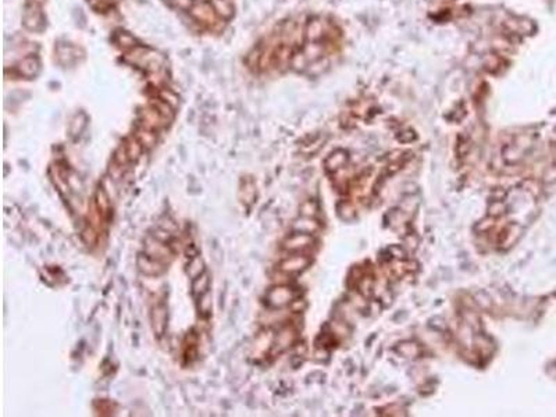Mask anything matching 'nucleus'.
I'll return each instance as SVG.
<instances>
[{
    "label": "nucleus",
    "instance_id": "obj_1",
    "mask_svg": "<svg viewBox=\"0 0 556 417\" xmlns=\"http://www.w3.org/2000/svg\"><path fill=\"white\" fill-rule=\"evenodd\" d=\"M294 302V291L290 286H274L267 293V305L271 309H281Z\"/></svg>",
    "mask_w": 556,
    "mask_h": 417
},
{
    "label": "nucleus",
    "instance_id": "obj_2",
    "mask_svg": "<svg viewBox=\"0 0 556 417\" xmlns=\"http://www.w3.org/2000/svg\"><path fill=\"white\" fill-rule=\"evenodd\" d=\"M145 253L148 256L159 260V262H163L167 257L173 256V252L170 251L169 245L164 244V242H161V241L156 240L153 235L148 236L146 241H145Z\"/></svg>",
    "mask_w": 556,
    "mask_h": 417
},
{
    "label": "nucleus",
    "instance_id": "obj_3",
    "mask_svg": "<svg viewBox=\"0 0 556 417\" xmlns=\"http://www.w3.org/2000/svg\"><path fill=\"white\" fill-rule=\"evenodd\" d=\"M136 266H138V269L141 270L143 274L146 275H160L163 274L165 270V267L163 266L161 262L156 260L153 257L148 256L146 253L138 256V259H136Z\"/></svg>",
    "mask_w": 556,
    "mask_h": 417
},
{
    "label": "nucleus",
    "instance_id": "obj_4",
    "mask_svg": "<svg viewBox=\"0 0 556 417\" xmlns=\"http://www.w3.org/2000/svg\"><path fill=\"white\" fill-rule=\"evenodd\" d=\"M167 308H165L163 303H160L157 306H154L153 310H152V315H150V320H152V327H153L154 334L157 337H161L165 332V327H167Z\"/></svg>",
    "mask_w": 556,
    "mask_h": 417
},
{
    "label": "nucleus",
    "instance_id": "obj_5",
    "mask_svg": "<svg viewBox=\"0 0 556 417\" xmlns=\"http://www.w3.org/2000/svg\"><path fill=\"white\" fill-rule=\"evenodd\" d=\"M307 266H309V259L306 256L295 255V256H291L283 260L280 264V269L287 274H296V273L303 271Z\"/></svg>",
    "mask_w": 556,
    "mask_h": 417
},
{
    "label": "nucleus",
    "instance_id": "obj_6",
    "mask_svg": "<svg viewBox=\"0 0 556 417\" xmlns=\"http://www.w3.org/2000/svg\"><path fill=\"white\" fill-rule=\"evenodd\" d=\"M313 244L312 235L303 234V232H295L285 241L284 248L290 252H302Z\"/></svg>",
    "mask_w": 556,
    "mask_h": 417
},
{
    "label": "nucleus",
    "instance_id": "obj_7",
    "mask_svg": "<svg viewBox=\"0 0 556 417\" xmlns=\"http://www.w3.org/2000/svg\"><path fill=\"white\" fill-rule=\"evenodd\" d=\"M209 284H210V278H209V274H206V273L193 278L192 293L198 297L202 296L206 292H209Z\"/></svg>",
    "mask_w": 556,
    "mask_h": 417
},
{
    "label": "nucleus",
    "instance_id": "obj_8",
    "mask_svg": "<svg viewBox=\"0 0 556 417\" xmlns=\"http://www.w3.org/2000/svg\"><path fill=\"white\" fill-rule=\"evenodd\" d=\"M294 229H295V232H303V234H310L312 235L316 229H317V223L314 221V220H312L310 217H305L301 218V220H298V221H295V224H294Z\"/></svg>",
    "mask_w": 556,
    "mask_h": 417
},
{
    "label": "nucleus",
    "instance_id": "obj_9",
    "mask_svg": "<svg viewBox=\"0 0 556 417\" xmlns=\"http://www.w3.org/2000/svg\"><path fill=\"white\" fill-rule=\"evenodd\" d=\"M187 273H188V275L191 277V278H196V277H199L200 274H203V273H204V263H203V260H202V257H200V256H193L192 257V260H191V262L188 263Z\"/></svg>",
    "mask_w": 556,
    "mask_h": 417
},
{
    "label": "nucleus",
    "instance_id": "obj_10",
    "mask_svg": "<svg viewBox=\"0 0 556 417\" xmlns=\"http://www.w3.org/2000/svg\"><path fill=\"white\" fill-rule=\"evenodd\" d=\"M199 310H200V313L204 316H207V315H210V312H211V295H210V292H206L204 295H202V296H199Z\"/></svg>",
    "mask_w": 556,
    "mask_h": 417
},
{
    "label": "nucleus",
    "instance_id": "obj_11",
    "mask_svg": "<svg viewBox=\"0 0 556 417\" xmlns=\"http://www.w3.org/2000/svg\"><path fill=\"white\" fill-rule=\"evenodd\" d=\"M96 198H97V205H99V207H100V210H102L103 213H106V210L108 209V198L106 196V194H104V191L103 189H99L97 191V194H96Z\"/></svg>",
    "mask_w": 556,
    "mask_h": 417
}]
</instances>
